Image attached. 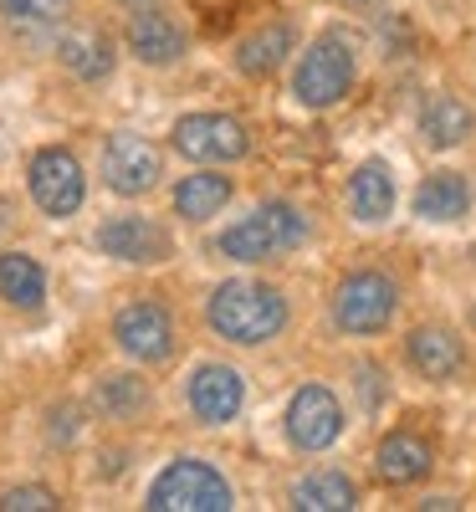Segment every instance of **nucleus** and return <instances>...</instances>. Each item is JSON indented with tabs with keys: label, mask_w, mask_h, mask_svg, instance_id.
<instances>
[{
	"label": "nucleus",
	"mask_w": 476,
	"mask_h": 512,
	"mask_svg": "<svg viewBox=\"0 0 476 512\" xmlns=\"http://www.w3.org/2000/svg\"><path fill=\"white\" fill-rule=\"evenodd\" d=\"M210 328L231 338V344H267V338H277L287 328V303L277 287H262V282H226L215 287L210 297Z\"/></svg>",
	"instance_id": "1"
},
{
	"label": "nucleus",
	"mask_w": 476,
	"mask_h": 512,
	"mask_svg": "<svg viewBox=\"0 0 476 512\" xmlns=\"http://www.w3.org/2000/svg\"><path fill=\"white\" fill-rule=\"evenodd\" d=\"M308 241V221H302L297 205H262L251 210L246 221H236L226 236H221V256H231V262H272V256L292 251Z\"/></svg>",
	"instance_id": "2"
},
{
	"label": "nucleus",
	"mask_w": 476,
	"mask_h": 512,
	"mask_svg": "<svg viewBox=\"0 0 476 512\" xmlns=\"http://www.w3.org/2000/svg\"><path fill=\"white\" fill-rule=\"evenodd\" d=\"M144 507L149 512H226V507H236V497H231V482L215 472V466L175 461V466L159 472Z\"/></svg>",
	"instance_id": "3"
},
{
	"label": "nucleus",
	"mask_w": 476,
	"mask_h": 512,
	"mask_svg": "<svg viewBox=\"0 0 476 512\" xmlns=\"http://www.w3.org/2000/svg\"><path fill=\"white\" fill-rule=\"evenodd\" d=\"M349 82H354V52H349V36H318L308 52H302L297 62V77H292V93L297 103H308V108H333L343 93H349Z\"/></svg>",
	"instance_id": "4"
},
{
	"label": "nucleus",
	"mask_w": 476,
	"mask_h": 512,
	"mask_svg": "<svg viewBox=\"0 0 476 512\" xmlns=\"http://www.w3.org/2000/svg\"><path fill=\"white\" fill-rule=\"evenodd\" d=\"M400 308V287L384 272H354L333 297V323L343 333H379Z\"/></svg>",
	"instance_id": "5"
},
{
	"label": "nucleus",
	"mask_w": 476,
	"mask_h": 512,
	"mask_svg": "<svg viewBox=\"0 0 476 512\" xmlns=\"http://www.w3.org/2000/svg\"><path fill=\"white\" fill-rule=\"evenodd\" d=\"M175 149L200 164H231L251 149V139H246V123L231 113H190L175 123Z\"/></svg>",
	"instance_id": "6"
},
{
	"label": "nucleus",
	"mask_w": 476,
	"mask_h": 512,
	"mask_svg": "<svg viewBox=\"0 0 476 512\" xmlns=\"http://www.w3.org/2000/svg\"><path fill=\"white\" fill-rule=\"evenodd\" d=\"M287 436L297 451H328L343 436V405L328 384H302L287 405Z\"/></svg>",
	"instance_id": "7"
},
{
	"label": "nucleus",
	"mask_w": 476,
	"mask_h": 512,
	"mask_svg": "<svg viewBox=\"0 0 476 512\" xmlns=\"http://www.w3.org/2000/svg\"><path fill=\"white\" fill-rule=\"evenodd\" d=\"M113 338L123 354H134L144 364H159L175 354V323L159 303H128L118 318H113Z\"/></svg>",
	"instance_id": "8"
},
{
	"label": "nucleus",
	"mask_w": 476,
	"mask_h": 512,
	"mask_svg": "<svg viewBox=\"0 0 476 512\" xmlns=\"http://www.w3.org/2000/svg\"><path fill=\"white\" fill-rule=\"evenodd\" d=\"M31 200L47 210V216H72L82 205V164L67 149H41L31 159Z\"/></svg>",
	"instance_id": "9"
},
{
	"label": "nucleus",
	"mask_w": 476,
	"mask_h": 512,
	"mask_svg": "<svg viewBox=\"0 0 476 512\" xmlns=\"http://www.w3.org/2000/svg\"><path fill=\"white\" fill-rule=\"evenodd\" d=\"M103 180L118 195H144L159 180V149L139 134H113L103 144Z\"/></svg>",
	"instance_id": "10"
},
{
	"label": "nucleus",
	"mask_w": 476,
	"mask_h": 512,
	"mask_svg": "<svg viewBox=\"0 0 476 512\" xmlns=\"http://www.w3.org/2000/svg\"><path fill=\"white\" fill-rule=\"evenodd\" d=\"M241 400H246V384H241L236 369H226V364H205V369H195V379H190V410H195L205 425H226V420H236Z\"/></svg>",
	"instance_id": "11"
},
{
	"label": "nucleus",
	"mask_w": 476,
	"mask_h": 512,
	"mask_svg": "<svg viewBox=\"0 0 476 512\" xmlns=\"http://www.w3.org/2000/svg\"><path fill=\"white\" fill-rule=\"evenodd\" d=\"M128 47H134V57L149 62V67H169L185 52V31L154 6H134V16H128Z\"/></svg>",
	"instance_id": "12"
},
{
	"label": "nucleus",
	"mask_w": 476,
	"mask_h": 512,
	"mask_svg": "<svg viewBox=\"0 0 476 512\" xmlns=\"http://www.w3.org/2000/svg\"><path fill=\"white\" fill-rule=\"evenodd\" d=\"M98 246H103L108 256H118V262H164V256H169V236H164L154 221H144V216H118V221H108V226L98 231Z\"/></svg>",
	"instance_id": "13"
},
{
	"label": "nucleus",
	"mask_w": 476,
	"mask_h": 512,
	"mask_svg": "<svg viewBox=\"0 0 476 512\" xmlns=\"http://www.w3.org/2000/svg\"><path fill=\"white\" fill-rule=\"evenodd\" d=\"M349 205L364 226H379L389 210H395V175H389L384 159H364L354 169V185H349Z\"/></svg>",
	"instance_id": "14"
},
{
	"label": "nucleus",
	"mask_w": 476,
	"mask_h": 512,
	"mask_svg": "<svg viewBox=\"0 0 476 512\" xmlns=\"http://www.w3.org/2000/svg\"><path fill=\"white\" fill-rule=\"evenodd\" d=\"M471 128H476V113H471L461 98H451V93L425 98V108H420V134H425L430 149H451V144H461Z\"/></svg>",
	"instance_id": "15"
},
{
	"label": "nucleus",
	"mask_w": 476,
	"mask_h": 512,
	"mask_svg": "<svg viewBox=\"0 0 476 512\" xmlns=\"http://www.w3.org/2000/svg\"><path fill=\"white\" fill-rule=\"evenodd\" d=\"M461 338L451 328H415L410 333V364L425 374V379H451L461 369Z\"/></svg>",
	"instance_id": "16"
},
{
	"label": "nucleus",
	"mask_w": 476,
	"mask_h": 512,
	"mask_svg": "<svg viewBox=\"0 0 476 512\" xmlns=\"http://www.w3.org/2000/svg\"><path fill=\"white\" fill-rule=\"evenodd\" d=\"M292 507L297 512H349L359 507V487L343 472H308L292 487Z\"/></svg>",
	"instance_id": "17"
},
{
	"label": "nucleus",
	"mask_w": 476,
	"mask_h": 512,
	"mask_svg": "<svg viewBox=\"0 0 476 512\" xmlns=\"http://www.w3.org/2000/svg\"><path fill=\"white\" fill-rule=\"evenodd\" d=\"M287 52H292V26H287V21H272V26H262L256 36L241 41L236 67H241L246 77H272V72L287 62Z\"/></svg>",
	"instance_id": "18"
},
{
	"label": "nucleus",
	"mask_w": 476,
	"mask_h": 512,
	"mask_svg": "<svg viewBox=\"0 0 476 512\" xmlns=\"http://www.w3.org/2000/svg\"><path fill=\"white\" fill-rule=\"evenodd\" d=\"M374 461H379V477L389 487H405V482H420L430 472V446L420 436H389Z\"/></svg>",
	"instance_id": "19"
},
{
	"label": "nucleus",
	"mask_w": 476,
	"mask_h": 512,
	"mask_svg": "<svg viewBox=\"0 0 476 512\" xmlns=\"http://www.w3.org/2000/svg\"><path fill=\"white\" fill-rule=\"evenodd\" d=\"M0 297H6L11 308H26V313L41 308V297H47V277H41V267L31 262V256H21V251L0 256Z\"/></svg>",
	"instance_id": "20"
},
{
	"label": "nucleus",
	"mask_w": 476,
	"mask_h": 512,
	"mask_svg": "<svg viewBox=\"0 0 476 512\" xmlns=\"http://www.w3.org/2000/svg\"><path fill=\"white\" fill-rule=\"evenodd\" d=\"M471 205V190L461 175H430L420 190H415V216L420 221H461Z\"/></svg>",
	"instance_id": "21"
},
{
	"label": "nucleus",
	"mask_w": 476,
	"mask_h": 512,
	"mask_svg": "<svg viewBox=\"0 0 476 512\" xmlns=\"http://www.w3.org/2000/svg\"><path fill=\"white\" fill-rule=\"evenodd\" d=\"M57 57H62L77 77L98 82V77H108V72H113V41H108L103 31H72V36H62Z\"/></svg>",
	"instance_id": "22"
},
{
	"label": "nucleus",
	"mask_w": 476,
	"mask_h": 512,
	"mask_svg": "<svg viewBox=\"0 0 476 512\" xmlns=\"http://www.w3.org/2000/svg\"><path fill=\"white\" fill-rule=\"evenodd\" d=\"M231 200V180L226 175H185L175 190V210L185 221H210L221 216V205Z\"/></svg>",
	"instance_id": "23"
},
{
	"label": "nucleus",
	"mask_w": 476,
	"mask_h": 512,
	"mask_svg": "<svg viewBox=\"0 0 476 512\" xmlns=\"http://www.w3.org/2000/svg\"><path fill=\"white\" fill-rule=\"evenodd\" d=\"M98 405H103V410H118V415H123V410H139V405H144V384L128 379V374H113L103 390H98Z\"/></svg>",
	"instance_id": "24"
},
{
	"label": "nucleus",
	"mask_w": 476,
	"mask_h": 512,
	"mask_svg": "<svg viewBox=\"0 0 476 512\" xmlns=\"http://www.w3.org/2000/svg\"><path fill=\"white\" fill-rule=\"evenodd\" d=\"M0 507H6V512H52L57 492L52 487H11L6 497H0Z\"/></svg>",
	"instance_id": "25"
},
{
	"label": "nucleus",
	"mask_w": 476,
	"mask_h": 512,
	"mask_svg": "<svg viewBox=\"0 0 476 512\" xmlns=\"http://www.w3.org/2000/svg\"><path fill=\"white\" fill-rule=\"evenodd\" d=\"M11 16H21V21H57L62 11H67V0H0Z\"/></svg>",
	"instance_id": "26"
}]
</instances>
